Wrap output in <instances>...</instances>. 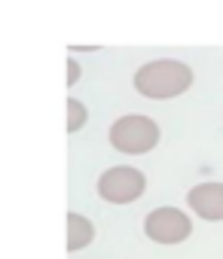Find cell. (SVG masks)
Listing matches in <instances>:
<instances>
[{"instance_id": "obj_1", "label": "cell", "mask_w": 223, "mask_h": 259, "mask_svg": "<svg viewBox=\"0 0 223 259\" xmlns=\"http://www.w3.org/2000/svg\"><path fill=\"white\" fill-rule=\"evenodd\" d=\"M193 85V70L183 61L174 58H159L144 64L135 73V89L150 98V101H165V98H177Z\"/></svg>"}, {"instance_id": "obj_2", "label": "cell", "mask_w": 223, "mask_h": 259, "mask_svg": "<svg viewBox=\"0 0 223 259\" xmlns=\"http://www.w3.org/2000/svg\"><path fill=\"white\" fill-rule=\"evenodd\" d=\"M110 144L129 156L150 153L159 144V125L147 116H123L110 125Z\"/></svg>"}, {"instance_id": "obj_3", "label": "cell", "mask_w": 223, "mask_h": 259, "mask_svg": "<svg viewBox=\"0 0 223 259\" xmlns=\"http://www.w3.org/2000/svg\"><path fill=\"white\" fill-rule=\"evenodd\" d=\"M147 189V177L138 168H110L98 177V195L104 201H114V204H129L135 198H141Z\"/></svg>"}, {"instance_id": "obj_4", "label": "cell", "mask_w": 223, "mask_h": 259, "mask_svg": "<svg viewBox=\"0 0 223 259\" xmlns=\"http://www.w3.org/2000/svg\"><path fill=\"white\" fill-rule=\"evenodd\" d=\"M144 232L147 238H153L156 244H180L183 238H190L193 223L183 210L177 207H156L147 213L144 220Z\"/></svg>"}, {"instance_id": "obj_5", "label": "cell", "mask_w": 223, "mask_h": 259, "mask_svg": "<svg viewBox=\"0 0 223 259\" xmlns=\"http://www.w3.org/2000/svg\"><path fill=\"white\" fill-rule=\"evenodd\" d=\"M187 201L202 220H211V223L223 220V183H199L190 189Z\"/></svg>"}, {"instance_id": "obj_6", "label": "cell", "mask_w": 223, "mask_h": 259, "mask_svg": "<svg viewBox=\"0 0 223 259\" xmlns=\"http://www.w3.org/2000/svg\"><path fill=\"white\" fill-rule=\"evenodd\" d=\"M92 235H95V229H92V223L86 220V217H80V213H67V250L73 253V250H83L86 244H92Z\"/></svg>"}, {"instance_id": "obj_7", "label": "cell", "mask_w": 223, "mask_h": 259, "mask_svg": "<svg viewBox=\"0 0 223 259\" xmlns=\"http://www.w3.org/2000/svg\"><path fill=\"white\" fill-rule=\"evenodd\" d=\"M86 119H89V110L77 101V98H67V135H73V132H80V128L86 125Z\"/></svg>"}, {"instance_id": "obj_8", "label": "cell", "mask_w": 223, "mask_h": 259, "mask_svg": "<svg viewBox=\"0 0 223 259\" xmlns=\"http://www.w3.org/2000/svg\"><path fill=\"white\" fill-rule=\"evenodd\" d=\"M77 76H80L77 61H67V85H73V82H77Z\"/></svg>"}]
</instances>
